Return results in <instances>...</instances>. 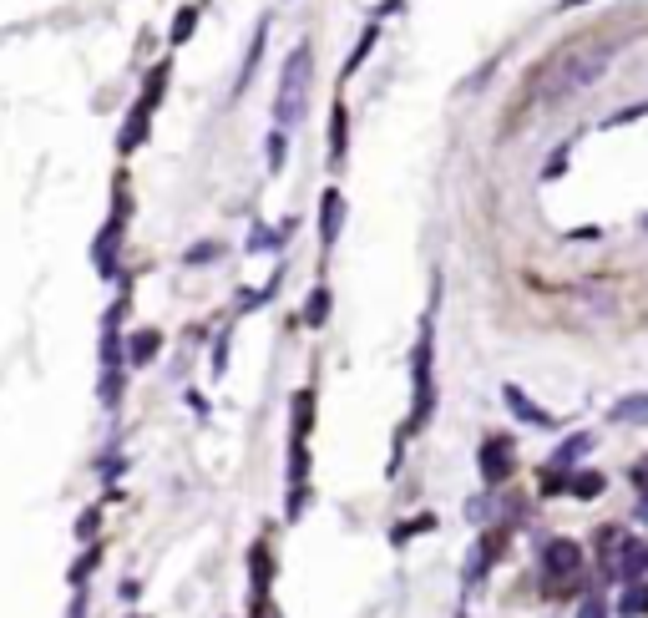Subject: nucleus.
<instances>
[{
  "label": "nucleus",
  "mask_w": 648,
  "mask_h": 618,
  "mask_svg": "<svg viewBox=\"0 0 648 618\" xmlns=\"http://www.w3.org/2000/svg\"><path fill=\"white\" fill-rule=\"evenodd\" d=\"M330 299H335L330 284H314V289H309V304H304V325H309V330H319L324 320H330Z\"/></svg>",
  "instance_id": "obj_14"
},
{
  "label": "nucleus",
  "mask_w": 648,
  "mask_h": 618,
  "mask_svg": "<svg viewBox=\"0 0 648 618\" xmlns=\"http://www.w3.org/2000/svg\"><path fill=\"white\" fill-rule=\"evenodd\" d=\"M613 613H618V618H648V578H643V583H623Z\"/></svg>",
  "instance_id": "obj_11"
},
{
  "label": "nucleus",
  "mask_w": 648,
  "mask_h": 618,
  "mask_svg": "<svg viewBox=\"0 0 648 618\" xmlns=\"http://www.w3.org/2000/svg\"><path fill=\"white\" fill-rule=\"evenodd\" d=\"M127 618H142V613H127Z\"/></svg>",
  "instance_id": "obj_32"
},
{
  "label": "nucleus",
  "mask_w": 648,
  "mask_h": 618,
  "mask_svg": "<svg viewBox=\"0 0 648 618\" xmlns=\"http://www.w3.org/2000/svg\"><path fill=\"white\" fill-rule=\"evenodd\" d=\"M309 82H314V51H309V41H299L284 56V71H279V97H274L279 127L304 122V112H309Z\"/></svg>",
  "instance_id": "obj_2"
},
{
  "label": "nucleus",
  "mask_w": 648,
  "mask_h": 618,
  "mask_svg": "<svg viewBox=\"0 0 648 618\" xmlns=\"http://www.w3.org/2000/svg\"><path fill=\"white\" fill-rule=\"evenodd\" d=\"M289 411H294V436H289V441H304L309 426H314V391H294Z\"/></svg>",
  "instance_id": "obj_16"
},
{
  "label": "nucleus",
  "mask_w": 648,
  "mask_h": 618,
  "mask_svg": "<svg viewBox=\"0 0 648 618\" xmlns=\"http://www.w3.org/2000/svg\"><path fill=\"white\" fill-rule=\"evenodd\" d=\"M340 228H345V193L340 188H324V198H319V244L335 249Z\"/></svg>",
  "instance_id": "obj_8"
},
{
  "label": "nucleus",
  "mask_w": 648,
  "mask_h": 618,
  "mask_svg": "<svg viewBox=\"0 0 648 618\" xmlns=\"http://www.w3.org/2000/svg\"><path fill=\"white\" fill-rule=\"evenodd\" d=\"M330 158L340 163L345 158V107L335 102V117H330Z\"/></svg>",
  "instance_id": "obj_22"
},
{
  "label": "nucleus",
  "mask_w": 648,
  "mask_h": 618,
  "mask_svg": "<svg viewBox=\"0 0 648 618\" xmlns=\"http://www.w3.org/2000/svg\"><path fill=\"white\" fill-rule=\"evenodd\" d=\"M608 613H613V608H608V598H603V593H588V598L578 603V613H573V618H608Z\"/></svg>",
  "instance_id": "obj_24"
},
{
  "label": "nucleus",
  "mask_w": 648,
  "mask_h": 618,
  "mask_svg": "<svg viewBox=\"0 0 648 618\" xmlns=\"http://www.w3.org/2000/svg\"><path fill=\"white\" fill-rule=\"evenodd\" d=\"M122 228H127V198L117 203V213H112V223L97 234V244H92V264H97V274H117V239H122Z\"/></svg>",
  "instance_id": "obj_7"
},
{
  "label": "nucleus",
  "mask_w": 648,
  "mask_h": 618,
  "mask_svg": "<svg viewBox=\"0 0 648 618\" xmlns=\"http://www.w3.org/2000/svg\"><path fill=\"white\" fill-rule=\"evenodd\" d=\"M370 46H375V26H370V31H365V36H360V46H355V56H350V61H345V76H355V66H360V61H365V56H370Z\"/></svg>",
  "instance_id": "obj_27"
},
{
  "label": "nucleus",
  "mask_w": 648,
  "mask_h": 618,
  "mask_svg": "<svg viewBox=\"0 0 648 618\" xmlns=\"http://www.w3.org/2000/svg\"><path fill=\"white\" fill-rule=\"evenodd\" d=\"M537 568H542V578H547V583L567 588V583H578V573H583V548L573 543V537H547V543H542V558H537Z\"/></svg>",
  "instance_id": "obj_4"
},
{
  "label": "nucleus",
  "mask_w": 648,
  "mask_h": 618,
  "mask_svg": "<svg viewBox=\"0 0 648 618\" xmlns=\"http://www.w3.org/2000/svg\"><path fill=\"white\" fill-rule=\"evenodd\" d=\"M249 578H254V598H269L274 563H269V548H264V543H254V548H249Z\"/></svg>",
  "instance_id": "obj_13"
},
{
  "label": "nucleus",
  "mask_w": 648,
  "mask_h": 618,
  "mask_svg": "<svg viewBox=\"0 0 648 618\" xmlns=\"http://www.w3.org/2000/svg\"><path fill=\"white\" fill-rule=\"evenodd\" d=\"M603 573L613 583H643L648 578V537H623L618 553L603 563Z\"/></svg>",
  "instance_id": "obj_5"
},
{
  "label": "nucleus",
  "mask_w": 648,
  "mask_h": 618,
  "mask_svg": "<svg viewBox=\"0 0 648 618\" xmlns=\"http://www.w3.org/2000/svg\"><path fill=\"white\" fill-rule=\"evenodd\" d=\"M431 355H436V330H431V320H426V325H421V340H416V350H411V385H416V416H411V431L426 426V416H431V406H436Z\"/></svg>",
  "instance_id": "obj_3"
},
{
  "label": "nucleus",
  "mask_w": 648,
  "mask_h": 618,
  "mask_svg": "<svg viewBox=\"0 0 648 618\" xmlns=\"http://www.w3.org/2000/svg\"><path fill=\"white\" fill-rule=\"evenodd\" d=\"M284 158H289V137H284V127H279V132L269 137V173H279Z\"/></svg>",
  "instance_id": "obj_25"
},
{
  "label": "nucleus",
  "mask_w": 648,
  "mask_h": 618,
  "mask_svg": "<svg viewBox=\"0 0 648 618\" xmlns=\"http://www.w3.org/2000/svg\"><path fill=\"white\" fill-rule=\"evenodd\" d=\"M193 26H198V11H193V6H188V11H178V21H173V41L183 46V41L193 36Z\"/></svg>",
  "instance_id": "obj_26"
},
{
  "label": "nucleus",
  "mask_w": 648,
  "mask_h": 618,
  "mask_svg": "<svg viewBox=\"0 0 648 618\" xmlns=\"http://www.w3.org/2000/svg\"><path fill=\"white\" fill-rule=\"evenodd\" d=\"M157 345H162V335H157V330H137V335L127 340V365H152Z\"/></svg>",
  "instance_id": "obj_15"
},
{
  "label": "nucleus",
  "mask_w": 648,
  "mask_h": 618,
  "mask_svg": "<svg viewBox=\"0 0 648 618\" xmlns=\"http://www.w3.org/2000/svg\"><path fill=\"white\" fill-rule=\"evenodd\" d=\"M223 370H228V335L213 345V375H223Z\"/></svg>",
  "instance_id": "obj_28"
},
{
  "label": "nucleus",
  "mask_w": 648,
  "mask_h": 618,
  "mask_svg": "<svg viewBox=\"0 0 648 618\" xmlns=\"http://www.w3.org/2000/svg\"><path fill=\"white\" fill-rule=\"evenodd\" d=\"M71 618H87V593H76V603H71Z\"/></svg>",
  "instance_id": "obj_31"
},
{
  "label": "nucleus",
  "mask_w": 648,
  "mask_h": 618,
  "mask_svg": "<svg viewBox=\"0 0 648 618\" xmlns=\"http://www.w3.org/2000/svg\"><path fill=\"white\" fill-rule=\"evenodd\" d=\"M249 618H284V613H279V608H274L269 598H254V608H249Z\"/></svg>",
  "instance_id": "obj_29"
},
{
  "label": "nucleus",
  "mask_w": 648,
  "mask_h": 618,
  "mask_svg": "<svg viewBox=\"0 0 648 618\" xmlns=\"http://www.w3.org/2000/svg\"><path fill=\"white\" fill-rule=\"evenodd\" d=\"M147 117H152V112H142V107H132V117H127V127H122V137H117V147H122V152H132V147H137V142L147 137Z\"/></svg>",
  "instance_id": "obj_18"
},
{
  "label": "nucleus",
  "mask_w": 648,
  "mask_h": 618,
  "mask_svg": "<svg viewBox=\"0 0 648 618\" xmlns=\"http://www.w3.org/2000/svg\"><path fill=\"white\" fill-rule=\"evenodd\" d=\"M476 467H481V482L486 487H502L517 467V456H512V441L507 436H486L481 451H476Z\"/></svg>",
  "instance_id": "obj_6"
},
{
  "label": "nucleus",
  "mask_w": 648,
  "mask_h": 618,
  "mask_svg": "<svg viewBox=\"0 0 648 618\" xmlns=\"http://www.w3.org/2000/svg\"><path fill=\"white\" fill-rule=\"evenodd\" d=\"M613 66V46H583L573 56H562L552 71H547V82H542V97L562 102V97H578L583 87H593L598 76Z\"/></svg>",
  "instance_id": "obj_1"
},
{
  "label": "nucleus",
  "mask_w": 648,
  "mask_h": 618,
  "mask_svg": "<svg viewBox=\"0 0 648 618\" xmlns=\"http://www.w3.org/2000/svg\"><path fill=\"white\" fill-rule=\"evenodd\" d=\"M608 421L613 426H643L648 421V396L638 391V396H623L618 406H608Z\"/></svg>",
  "instance_id": "obj_12"
},
{
  "label": "nucleus",
  "mask_w": 648,
  "mask_h": 618,
  "mask_svg": "<svg viewBox=\"0 0 648 618\" xmlns=\"http://www.w3.org/2000/svg\"><path fill=\"white\" fill-rule=\"evenodd\" d=\"M218 254H223V244H213V239H208V244H193V249L183 254V264H193V269H198V264H213Z\"/></svg>",
  "instance_id": "obj_23"
},
{
  "label": "nucleus",
  "mask_w": 648,
  "mask_h": 618,
  "mask_svg": "<svg viewBox=\"0 0 648 618\" xmlns=\"http://www.w3.org/2000/svg\"><path fill=\"white\" fill-rule=\"evenodd\" d=\"M92 532H97V507H92L87 517H81V522H76V537H92Z\"/></svg>",
  "instance_id": "obj_30"
},
{
  "label": "nucleus",
  "mask_w": 648,
  "mask_h": 618,
  "mask_svg": "<svg viewBox=\"0 0 648 618\" xmlns=\"http://www.w3.org/2000/svg\"><path fill=\"white\" fill-rule=\"evenodd\" d=\"M431 527H436V517H416V522H400V527L390 532V543H395V548H405V543H411L416 532H431Z\"/></svg>",
  "instance_id": "obj_21"
},
{
  "label": "nucleus",
  "mask_w": 648,
  "mask_h": 618,
  "mask_svg": "<svg viewBox=\"0 0 648 618\" xmlns=\"http://www.w3.org/2000/svg\"><path fill=\"white\" fill-rule=\"evenodd\" d=\"M603 487H608V477H603V472H567V492H573L578 502H593Z\"/></svg>",
  "instance_id": "obj_17"
},
{
  "label": "nucleus",
  "mask_w": 648,
  "mask_h": 618,
  "mask_svg": "<svg viewBox=\"0 0 648 618\" xmlns=\"http://www.w3.org/2000/svg\"><path fill=\"white\" fill-rule=\"evenodd\" d=\"M502 401H507V411H512L517 421H527V426H537V431H552V426H557V421L522 391V385H502Z\"/></svg>",
  "instance_id": "obj_9"
},
{
  "label": "nucleus",
  "mask_w": 648,
  "mask_h": 618,
  "mask_svg": "<svg viewBox=\"0 0 648 618\" xmlns=\"http://www.w3.org/2000/svg\"><path fill=\"white\" fill-rule=\"evenodd\" d=\"M264 41H269V26L254 31V46H249V56H243V71H238V92L254 82V66H259V56H264Z\"/></svg>",
  "instance_id": "obj_19"
},
{
  "label": "nucleus",
  "mask_w": 648,
  "mask_h": 618,
  "mask_svg": "<svg viewBox=\"0 0 648 618\" xmlns=\"http://www.w3.org/2000/svg\"><path fill=\"white\" fill-rule=\"evenodd\" d=\"M588 451H593V436H588V431H578V436H567V441L547 456V467H552V472H573Z\"/></svg>",
  "instance_id": "obj_10"
},
{
  "label": "nucleus",
  "mask_w": 648,
  "mask_h": 618,
  "mask_svg": "<svg viewBox=\"0 0 648 618\" xmlns=\"http://www.w3.org/2000/svg\"><path fill=\"white\" fill-rule=\"evenodd\" d=\"M97 563H102V548L92 543L87 553H81V558H76V568H71V588H76V593H81V588H87V578H92V568H97Z\"/></svg>",
  "instance_id": "obj_20"
}]
</instances>
